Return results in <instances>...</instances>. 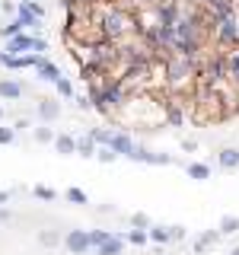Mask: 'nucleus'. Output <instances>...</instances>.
<instances>
[{"label":"nucleus","mask_w":239,"mask_h":255,"mask_svg":"<svg viewBox=\"0 0 239 255\" xmlns=\"http://www.w3.org/2000/svg\"><path fill=\"white\" fill-rule=\"evenodd\" d=\"M58 243H61V236L54 233V230H45L42 233V246H58Z\"/></svg>","instance_id":"24"},{"label":"nucleus","mask_w":239,"mask_h":255,"mask_svg":"<svg viewBox=\"0 0 239 255\" xmlns=\"http://www.w3.org/2000/svg\"><path fill=\"white\" fill-rule=\"evenodd\" d=\"M38 115H42L45 122H54V118L61 115V106L54 99H42V102H38Z\"/></svg>","instance_id":"7"},{"label":"nucleus","mask_w":239,"mask_h":255,"mask_svg":"<svg viewBox=\"0 0 239 255\" xmlns=\"http://www.w3.org/2000/svg\"><path fill=\"white\" fill-rule=\"evenodd\" d=\"M35 195L42 198V201H51V198H54V191H51V188H45V185H38V188H35Z\"/></svg>","instance_id":"28"},{"label":"nucleus","mask_w":239,"mask_h":255,"mask_svg":"<svg viewBox=\"0 0 239 255\" xmlns=\"http://www.w3.org/2000/svg\"><path fill=\"white\" fill-rule=\"evenodd\" d=\"M96 156H99L102 163H112V159H115L118 153H115V150H112V147H102V150H96Z\"/></svg>","instance_id":"25"},{"label":"nucleus","mask_w":239,"mask_h":255,"mask_svg":"<svg viewBox=\"0 0 239 255\" xmlns=\"http://www.w3.org/2000/svg\"><path fill=\"white\" fill-rule=\"evenodd\" d=\"M223 58H227V77L233 80V83H239V45L227 48V51H223Z\"/></svg>","instance_id":"4"},{"label":"nucleus","mask_w":239,"mask_h":255,"mask_svg":"<svg viewBox=\"0 0 239 255\" xmlns=\"http://www.w3.org/2000/svg\"><path fill=\"white\" fill-rule=\"evenodd\" d=\"M230 255H239V246H236V249H233V252H230Z\"/></svg>","instance_id":"32"},{"label":"nucleus","mask_w":239,"mask_h":255,"mask_svg":"<svg viewBox=\"0 0 239 255\" xmlns=\"http://www.w3.org/2000/svg\"><path fill=\"white\" fill-rule=\"evenodd\" d=\"M38 19H42V6H38L35 0H22V6H19V22H22V26H35Z\"/></svg>","instance_id":"3"},{"label":"nucleus","mask_w":239,"mask_h":255,"mask_svg":"<svg viewBox=\"0 0 239 255\" xmlns=\"http://www.w3.org/2000/svg\"><path fill=\"white\" fill-rule=\"evenodd\" d=\"M150 243H159V246H163V243H169V239H172V233H169V230H163V227H150Z\"/></svg>","instance_id":"13"},{"label":"nucleus","mask_w":239,"mask_h":255,"mask_svg":"<svg viewBox=\"0 0 239 255\" xmlns=\"http://www.w3.org/2000/svg\"><path fill=\"white\" fill-rule=\"evenodd\" d=\"M166 118H169L172 125H182V122H185V115H182V109L175 106V102H169V109H166Z\"/></svg>","instance_id":"17"},{"label":"nucleus","mask_w":239,"mask_h":255,"mask_svg":"<svg viewBox=\"0 0 239 255\" xmlns=\"http://www.w3.org/2000/svg\"><path fill=\"white\" fill-rule=\"evenodd\" d=\"M115 153H124V156H131L134 153V143H131V137L127 134H112V143H109Z\"/></svg>","instance_id":"6"},{"label":"nucleus","mask_w":239,"mask_h":255,"mask_svg":"<svg viewBox=\"0 0 239 255\" xmlns=\"http://www.w3.org/2000/svg\"><path fill=\"white\" fill-rule=\"evenodd\" d=\"M106 239H109L106 230H93V233H90V246H93V249H99V246L106 243Z\"/></svg>","instance_id":"21"},{"label":"nucleus","mask_w":239,"mask_h":255,"mask_svg":"<svg viewBox=\"0 0 239 255\" xmlns=\"http://www.w3.org/2000/svg\"><path fill=\"white\" fill-rule=\"evenodd\" d=\"M54 147H58V153H77V140L70 137V134H58V137H54Z\"/></svg>","instance_id":"9"},{"label":"nucleus","mask_w":239,"mask_h":255,"mask_svg":"<svg viewBox=\"0 0 239 255\" xmlns=\"http://www.w3.org/2000/svg\"><path fill=\"white\" fill-rule=\"evenodd\" d=\"M169 233H172V239H182V236H185V230H182V227H172Z\"/></svg>","instance_id":"30"},{"label":"nucleus","mask_w":239,"mask_h":255,"mask_svg":"<svg viewBox=\"0 0 239 255\" xmlns=\"http://www.w3.org/2000/svg\"><path fill=\"white\" fill-rule=\"evenodd\" d=\"M35 70H38V77H42V80H51V83H58V80H61V70L54 67V64H48V61H42Z\"/></svg>","instance_id":"11"},{"label":"nucleus","mask_w":239,"mask_h":255,"mask_svg":"<svg viewBox=\"0 0 239 255\" xmlns=\"http://www.w3.org/2000/svg\"><path fill=\"white\" fill-rule=\"evenodd\" d=\"M35 140H42V143L54 140V131H51V128H35Z\"/></svg>","instance_id":"22"},{"label":"nucleus","mask_w":239,"mask_h":255,"mask_svg":"<svg viewBox=\"0 0 239 255\" xmlns=\"http://www.w3.org/2000/svg\"><path fill=\"white\" fill-rule=\"evenodd\" d=\"M239 230V217H233V214H227V217L220 220V233H236Z\"/></svg>","instance_id":"16"},{"label":"nucleus","mask_w":239,"mask_h":255,"mask_svg":"<svg viewBox=\"0 0 239 255\" xmlns=\"http://www.w3.org/2000/svg\"><path fill=\"white\" fill-rule=\"evenodd\" d=\"M64 246H67L70 255H86V252L93 249V246H90V233H86V230H70V233L64 236Z\"/></svg>","instance_id":"2"},{"label":"nucleus","mask_w":239,"mask_h":255,"mask_svg":"<svg viewBox=\"0 0 239 255\" xmlns=\"http://www.w3.org/2000/svg\"><path fill=\"white\" fill-rule=\"evenodd\" d=\"M137 3H150V0H137Z\"/></svg>","instance_id":"33"},{"label":"nucleus","mask_w":239,"mask_h":255,"mask_svg":"<svg viewBox=\"0 0 239 255\" xmlns=\"http://www.w3.org/2000/svg\"><path fill=\"white\" fill-rule=\"evenodd\" d=\"M121 249H124V239L121 236H109L106 243L96 249V255H121Z\"/></svg>","instance_id":"5"},{"label":"nucleus","mask_w":239,"mask_h":255,"mask_svg":"<svg viewBox=\"0 0 239 255\" xmlns=\"http://www.w3.org/2000/svg\"><path fill=\"white\" fill-rule=\"evenodd\" d=\"M134 230H150V217H147V214H134Z\"/></svg>","instance_id":"23"},{"label":"nucleus","mask_w":239,"mask_h":255,"mask_svg":"<svg viewBox=\"0 0 239 255\" xmlns=\"http://www.w3.org/2000/svg\"><path fill=\"white\" fill-rule=\"evenodd\" d=\"M54 86H58V93H61V96H74V86H70V80H58Z\"/></svg>","instance_id":"27"},{"label":"nucleus","mask_w":239,"mask_h":255,"mask_svg":"<svg viewBox=\"0 0 239 255\" xmlns=\"http://www.w3.org/2000/svg\"><path fill=\"white\" fill-rule=\"evenodd\" d=\"M214 239H217V233H214V230H207V233H201V236H198V243H195V249H198V252H204V249H207V246H211V243H214Z\"/></svg>","instance_id":"19"},{"label":"nucleus","mask_w":239,"mask_h":255,"mask_svg":"<svg viewBox=\"0 0 239 255\" xmlns=\"http://www.w3.org/2000/svg\"><path fill=\"white\" fill-rule=\"evenodd\" d=\"M6 198H10V195H6V191H0V204H3V201H6Z\"/></svg>","instance_id":"31"},{"label":"nucleus","mask_w":239,"mask_h":255,"mask_svg":"<svg viewBox=\"0 0 239 255\" xmlns=\"http://www.w3.org/2000/svg\"><path fill=\"white\" fill-rule=\"evenodd\" d=\"M77 153H80V156H96V140L90 137V134L77 140Z\"/></svg>","instance_id":"12"},{"label":"nucleus","mask_w":239,"mask_h":255,"mask_svg":"<svg viewBox=\"0 0 239 255\" xmlns=\"http://www.w3.org/2000/svg\"><path fill=\"white\" fill-rule=\"evenodd\" d=\"M67 198H70L74 204H86V191H80V188H70V191H67Z\"/></svg>","instance_id":"26"},{"label":"nucleus","mask_w":239,"mask_h":255,"mask_svg":"<svg viewBox=\"0 0 239 255\" xmlns=\"http://www.w3.org/2000/svg\"><path fill=\"white\" fill-rule=\"evenodd\" d=\"M90 137L99 143V147H109V143H112V131H106V128H96V131H90Z\"/></svg>","instance_id":"15"},{"label":"nucleus","mask_w":239,"mask_h":255,"mask_svg":"<svg viewBox=\"0 0 239 255\" xmlns=\"http://www.w3.org/2000/svg\"><path fill=\"white\" fill-rule=\"evenodd\" d=\"M0 115H3V109H0Z\"/></svg>","instance_id":"34"},{"label":"nucleus","mask_w":239,"mask_h":255,"mask_svg":"<svg viewBox=\"0 0 239 255\" xmlns=\"http://www.w3.org/2000/svg\"><path fill=\"white\" fill-rule=\"evenodd\" d=\"M0 143H13V131H10V128H0Z\"/></svg>","instance_id":"29"},{"label":"nucleus","mask_w":239,"mask_h":255,"mask_svg":"<svg viewBox=\"0 0 239 255\" xmlns=\"http://www.w3.org/2000/svg\"><path fill=\"white\" fill-rule=\"evenodd\" d=\"M147 230H131V233H127V243H134V246H143V243H147Z\"/></svg>","instance_id":"20"},{"label":"nucleus","mask_w":239,"mask_h":255,"mask_svg":"<svg viewBox=\"0 0 239 255\" xmlns=\"http://www.w3.org/2000/svg\"><path fill=\"white\" fill-rule=\"evenodd\" d=\"M22 29H26V26H22L19 19H13L10 26H0V35H3V38H16V35H22Z\"/></svg>","instance_id":"14"},{"label":"nucleus","mask_w":239,"mask_h":255,"mask_svg":"<svg viewBox=\"0 0 239 255\" xmlns=\"http://www.w3.org/2000/svg\"><path fill=\"white\" fill-rule=\"evenodd\" d=\"M22 96V86L16 80H0V99H19Z\"/></svg>","instance_id":"8"},{"label":"nucleus","mask_w":239,"mask_h":255,"mask_svg":"<svg viewBox=\"0 0 239 255\" xmlns=\"http://www.w3.org/2000/svg\"><path fill=\"white\" fill-rule=\"evenodd\" d=\"M188 175H191V179H207V175H211V169H207L204 163H191V166H188Z\"/></svg>","instance_id":"18"},{"label":"nucleus","mask_w":239,"mask_h":255,"mask_svg":"<svg viewBox=\"0 0 239 255\" xmlns=\"http://www.w3.org/2000/svg\"><path fill=\"white\" fill-rule=\"evenodd\" d=\"M220 166H223V169H236V166H239V150H233V147L220 150Z\"/></svg>","instance_id":"10"},{"label":"nucleus","mask_w":239,"mask_h":255,"mask_svg":"<svg viewBox=\"0 0 239 255\" xmlns=\"http://www.w3.org/2000/svg\"><path fill=\"white\" fill-rule=\"evenodd\" d=\"M96 26H99V32L109 38V42H118V38H124L127 32H134V26L140 29V22H137V16L127 10V6L106 3V6H102V13L96 16Z\"/></svg>","instance_id":"1"}]
</instances>
